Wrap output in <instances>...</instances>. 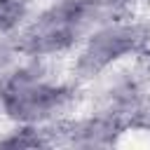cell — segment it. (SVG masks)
Instances as JSON below:
<instances>
[{"label": "cell", "instance_id": "3", "mask_svg": "<svg viewBox=\"0 0 150 150\" xmlns=\"http://www.w3.org/2000/svg\"><path fill=\"white\" fill-rule=\"evenodd\" d=\"M2 145H9V148H33V145H40V138L30 129H23V131L14 134L12 138H7Z\"/></svg>", "mask_w": 150, "mask_h": 150}, {"label": "cell", "instance_id": "2", "mask_svg": "<svg viewBox=\"0 0 150 150\" xmlns=\"http://www.w3.org/2000/svg\"><path fill=\"white\" fill-rule=\"evenodd\" d=\"M26 7L21 0H0V30H12L23 19Z\"/></svg>", "mask_w": 150, "mask_h": 150}, {"label": "cell", "instance_id": "1", "mask_svg": "<svg viewBox=\"0 0 150 150\" xmlns=\"http://www.w3.org/2000/svg\"><path fill=\"white\" fill-rule=\"evenodd\" d=\"M134 47V35L131 30H124V28H115V30H105V33H98L87 52L82 54V61L80 66L89 73L94 70H101L103 66H108L110 61H115L117 56L127 54L129 49Z\"/></svg>", "mask_w": 150, "mask_h": 150}]
</instances>
